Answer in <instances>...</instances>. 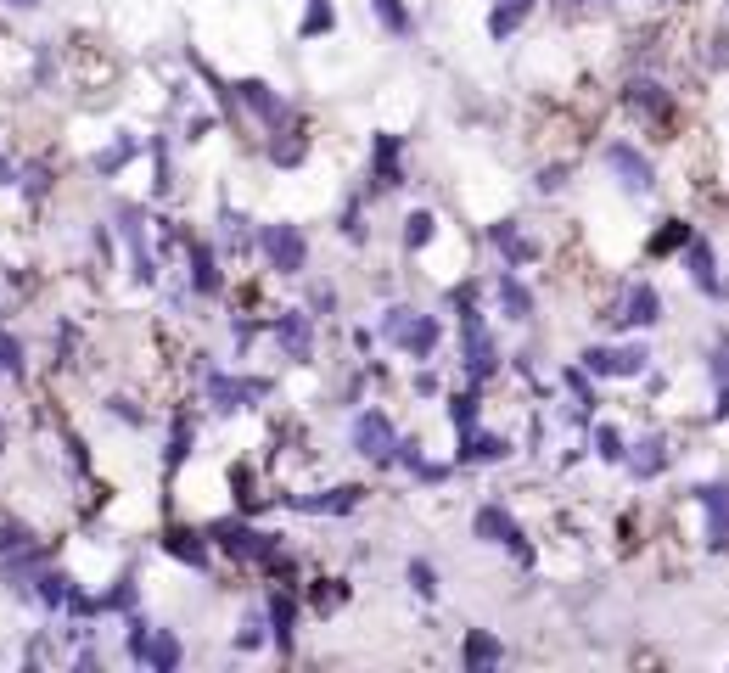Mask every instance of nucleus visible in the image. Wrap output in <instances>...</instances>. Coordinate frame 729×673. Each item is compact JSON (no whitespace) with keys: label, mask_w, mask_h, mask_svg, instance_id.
Masks as SVG:
<instances>
[{"label":"nucleus","mask_w":729,"mask_h":673,"mask_svg":"<svg viewBox=\"0 0 729 673\" xmlns=\"http://www.w3.org/2000/svg\"><path fill=\"white\" fill-rule=\"evenodd\" d=\"M696 505L707 511V550L729 556V483H701Z\"/></svg>","instance_id":"f257e3e1"},{"label":"nucleus","mask_w":729,"mask_h":673,"mask_svg":"<svg viewBox=\"0 0 729 673\" xmlns=\"http://www.w3.org/2000/svg\"><path fill=\"white\" fill-rule=\"evenodd\" d=\"M382 331H387V337H393L399 348H410V354H432V348H438V320L415 315V309H393Z\"/></svg>","instance_id":"f03ea898"},{"label":"nucleus","mask_w":729,"mask_h":673,"mask_svg":"<svg viewBox=\"0 0 729 673\" xmlns=\"http://www.w3.org/2000/svg\"><path fill=\"white\" fill-rule=\"evenodd\" d=\"M584 371L589 376H645V371H651V354H645L640 343H629V348H589Z\"/></svg>","instance_id":"7ed1b4c3"},{"label":"nucleus","mask_w":729,"mask_h":673,"mask_svg":"<svg viewBox=\"0 0 729 673\" xmlns=\"http://www.w3.org/2000/svg\"><path fill=\"white\" fill-rule=\"evenodd\" d=\"M606 169L617 174V180H623V186L634 191V197H645V191H651V180H657V174H651V158H645V152H634V146H606Z\"/></svg>","instance_id":"20e7f679"},{"label":"nucleus","mask_w":729,"mask_h":673,"mask_svg":"<svg viewBox=\"0 0 729 673\" xmlns=\"http://www.w3.org/2000/svg\"><path fill=\"white\" fill-rule=\"evenodd\" d=\"M477 539H494V545H505L511 556L533 561V550H528V539H522V528H516V522L500 511V505H483V511H477Z\"/></svg>","instance_id":"39448f33"},{"label":"nucleus","mask_w":729,"mask_h":673,"mask_svg":"<svg viewBox=\"0 0 729 673\" xmlns=\"http://www.w3.org/2000/svg\"><path fill=\"white\" fill-rule=\"evenodd\" d=\"M258 247H264V253H270V264L275 270H303V236L292 225H270L264 230V236H258Z\"/></svg>","instance_id":"423d86ee"},{"label":"nucleus","mask_w":729,"mask_h":673,"mask_svg":"<svg viewBox=\"0 0 729 673\" xmlns=\"http://www.w3.org/2000/svg\"><path fill=\"white\" fill-rule=\"evenodd\" d=\"M354 449H359V455H371V460L393 455V427H387L382 410H365V416L354 421Z\"/></svg>","instance_id":"0eeeda50"},{"label":"nucleus","mask_w":729,"mask_h":673,"mask_svg":"<svg viewBox=\"0 0 729 673\" xmlns=\"http://www.w3.org/2000/svg\"><path fill=\"white\" fill-rule=\"evenodd\" d=\"M606 320H617V326H657L662 320V298H657V287H629V303L617 309V315H606Z\"/></svg>","instance_id":"6e6552de"},{"label":"nucleus","mask_w":729,"mask_h":673,"mask_svg":"<svg viewBox=\"0 0 729 673\" xmlns=\"http://www.w3.org/2000/svg\"><path fill=\"white\" fill-rule=\"evenodd\" d=\"M685 264H690V281H696L701 292H718V258H713V247L701 242V236L685 242Z\"/></svg>","instance_id":"1a4fd4ad"},{"label":"nucleus","mask_w":729,"mask_h":673,"mask_svg":"<svg viewBox=\"0 0 729 673\" xmlns=\"http://www.w3.org/2000/svg\"><path fill=\"white\" fill-rule=\"evenodd\" d=\"M466 371H472V376H488V371H494V343H488V331L477 326L472 309H466Z\"/></svg>","instance_id":"9d476101"},{"label":"nucleus","mask_w":729,"mask_h":673,"mask_svg":"<svg viewBox=\"0 0 729 673\" xmlns=\"http://www.w3.org/2000/svg\"><path fill=\"white\" fill-rule=\"evenodd\" d=\"M623 101H629V107H640V113H651V118H668V90L651 85V79H634V85L623 90Z\"/></svg>","instance_id":"9b49d317"},{"label":"nucleus","mask_w":729,"mask_h":673,"mask_svg":"<svg viewBox=\"0 0 729 673\" xmlns=\"http://www.w3.org/2000/svg\"><path fill=\"white\" fill-rule=\"evenodd\" d=\"M533 6H539V0H494V17H488V29L500 34H516V23H528L533 17Z\"/></svg>","instance_id":"f8f14e48"},{"label":"nucleus","mask_w":729,"mask_h":673,"mask_svg":"<svg viewBox=\"0 0 729 673\" xmlns=\"http://www.w3.org/2000/svg\"><path fill=\"white\" fill-rule=\"evenodd\" d=\"M623 460H629L634 477H657L662 466H668V438H645L640 455H623Z\"/></svg>","instance_id":"ddd939ff"},{"label":"nucleus","mask_w":729,"mask_h":673,"mask_svg":"<svg viewBox=\"0 0 729 673\" xmlns=\"http://www.w3.org/2000/svg\"><path fill=\"white\" fill-rule=\"evenodd\" d=\"M488 242L500 247V253L511 258V264H528V258L539 253V247H533V242H522V236H516V230H511V219H505V225H488Z\"/></svg>","instance_id":"4468645a"},{"label":"nucleus","mask_w":729,"mask_h":673,"mask_svg":"<svg viewBox=\"0 0 729 673\" xmlns=\"http://www.w3.org/2000/svg\"><path fill=\"white\" fill-rule=\"evenodd\" d=\"M500 303H505V315H511V320H528L533 315V298H528V287H522L516 275H500Z\"/></svg>","instance_id":"2eb2a0df"},{"label":"nucleus","mask_w":729,"mask_h":673,"mask_svg":"<svg viewBox=\"0 0 729 673\" xmlns=\"http://www.w3.org/2000/svg\"><path fill=\"white\" fill-rule=\"evenodd\" d=\"M500 657H505V651H500V640H494V634L477 629L472 640H466V668H494Z\"/></svg>","instance_id":"dca6fc26"},{"label":"nucleus","mask_w":729,"mask_h":673,"mask_svg":"<svg viewBox=\"0 0 729 673\" xmlns=\"http://www.w3.org/2000/svg\"><path fill=\"white\" fill-rule=\"evenodd\" d=\"M264 393V382H225V376H214V399H219V410H236L242 399H258Z\"/></svg>","instance_id":"f3484780"},{"label":"nucleus","mask_w":729,"mask_h":673,"mask_svg":"<svg viewBox=\"0 0 729 673\" xmlns=\"http://www.w3.org/2000/svg\"><path fill=\"white\" fill-rule=\"evenodd\" d=\"M242 96H247V107H253L258 118H270V124H281V118H286V107L270 96V85H242Z\"/></svg>","instance_id":"a211bd4d"},{"label":"nucleus","mask_w":729,"mask_h":673,"mask_svg":"<svg viewBox=\"0 0 729 673\" xmlns=\"http://www.w3.org/2000/svg\"><path fill=\"white\" fill-rule=\"evenodd\" d=\"M359 505V488H331L320 500H298V511H354Z\"/></svg>","instance_id":"6ab92c4d"},{"label":"nucleus","mask_w":729,"mask_h":673,"mask_svg":"<svg viewBox=\"0 0 729 673\" xmlns=\"http://www.w3.org/2000/svg\"><path fill=\"white\" fill-rule=\"evenodd\" d=\"M690 242V225H685V219H668V225H662L657 230V236H651V253H673V247H685Z\"/></svg>","instance_id":"aec40b11"},{"label":"nucleus","mask_w":729,"mask_h":673,"mask_svg":"<svg viewBox=\"0 0 729 673\" xmlns=\"http://www.w3.org/2000/svg\"><path fill=\"white\" fill-rule=\"evenodd\" d=\"M595 455H601V460H612V466H617V460L629 455V444H623V432H617V427H595Z\"/></svg>","instance_id":"412c9836"},{"label":"nucleus","mask_w":729,"mask_h":673,"mask_svg":"<svg viewBox=\"0 0 729 673\" xmlns=\"http://www.w3.org/2000/svg\"><path fill=\"white\" fill-rule=\"evenodd\" d=\"M511 455V444H505V438H494V432H483V438H472V444H466V460H505Z\"/></svg>","instance_id":"4be33fe9"},{"label":"nucleus","mask_w":729,"mask_h":673,"mask_svg":"<svg viewBox=\"0 0 729 673\" xmlns=\"http://www.w3.org/2000/svg\"><path fill=\"white\" fill-rule=\"evenodd\" d=\"M281 343H286V354H309V326H303V315L281 320Z\"/></svg>","instance_id":"5701e85b"},{"label":"nucleus","mask_w":729,"mask_h":673,"mask_svg":"<svg viewBox=\"0 0 729 673\" xmlns=\"http://www.w3.org/2000/svg\"><path fill=\"white\" fill-rule=\"evenodd\" d=\"M270 617H275V634H281V645H292V595H275Z\"/></svg>","instance_id":"b1692460"},{"label":"nucleus","mask_w":729,"mask_h":673,"mask_svg":"<svg viewBox=\"0 0 729 673\" xmlns=\"http://www.w3.org/2000/svg\"><path fill=\"white\" fill-rule=\"evenodd\" d=\"M376 17H382L387 29H410V12H404L399 0H376Z\"/></svg>","instance_id":"393cba45"},{"label":"nucleus","mask_w":729,"mask_h":673,"mask_svg":"<svg viewBox=\"0 0 729 673\" xmlns=\"http://www.w3.org/2000/svg\"><path fill=\"white\" fill-rule=\"evenodd\" d=\"M152 662H158V668H174V662H180V640H174V634H158V645H152Z\"/></svg>","instance_id":"a878e982"},{"label":"nucleus","mask_w":729,"mask_h":673,"mask_svg":"<svg viewBox=\"0 0 729 673\" xmlns=\"http://www.w3.org/2000/svg\"><path fill=\"white\" fill-rule=\"evenodd\" d=\"M427 236H432V214H410V230H404V242H410V247H427Z\"/></svg>","instance_id":"bb28decb"},{"label":"nucleus","mask_w":729,"mask_h":673,"mask_svg":"<svg viewBox=\"0 0 729 673\" xmlns=\"http://www.w3.org/2000/svg\"><path fill=\"white\" fill-rule=\"evenodd\" d=\"M410 584L421 589V595H438V578H432L427 561H410Z\"/></svg>","instance_id":"cd10ccee"},{"label":"nucleus","mask_w":729,"mask_h":673,"mask_svg":"<svg viewBox=\"0 0 729 673\" xmlns=\"http://www.w3.org/2000/svg\"><path fill=\"white\" fill-rule=\"evenodd\" d=\"M191 264H197V292H208V287L219 281V275H214V264H208V253L197 247V253H191Z\"/></svg>","instance_id":"c85d7f7f"},{"label":"nucleus","mask_w":729,"mask_h":673,"mask_svg":"<svg viewBox=\"0 0 729 673\" xmlns=\"http://www.w3.org/2000/svg\"><path fill=\"white\" fill-rule=\"evenodd\" d=\"M169 545H174V556H186L191 567H202V550L191 545V533H169Z\"/></svg>","instance_id":"c756f323"},{"label":"nucleus","mask_w":729,"mask_h":673,"mask_svg":"<svg viewBox=\"0 0 729 673\" xmlns=\"http://www.w3.org/2000/svg\"><path fill=\"white\" fill-rule=\"evenodd\" d=\"M567 387L578 393V404H584V410L595 404V399H589V371H572V365H567Z\"/></svg>","instance_id":"7c9ffc66"},{"label":"nucleus","mask_w":729,"mask_h":673,"mask_svg":"<svg viewBox=\"0 0 729 673\" xmlns=\"http://www.w3.org/2000/svg\"><path fill=\"white\" fill-rule=\"evenodd\" d=\"M713 376H718V382H729V337L718 343V354H713Z\"/></svg>","instance_id":"2f4dec72"},{"label":"nucleus","mask_w":729,"mask_h":673,"mask_svg":"<svg viewBox=\"0 0 729 673\" xmlns=\"http://www.w3.org/2000/svg\"><path fill=\"white\" fill-rule=\"evenodd\" d=\"M472 416H477V404H472V399H455V421H460V432H472Z\"/></svg>","instance_id":"473e14b6"},{"label":"nucleus","mask_w":729,"mask_h":673,"mask_svg":"<svg viewBox=\"0 0 729 673\" xmlns=\"http://www.w3.org/2000/svg\"><path fill=\"white\" fill-rule=\"evenodd\" d=\"M713 416H718V421H729V382L718 387V410H713Z\"/></svg>","instance_id":"72a5a7b5"},{"label":"nucleus","mask_w":729,"mask_h":673,"mask_svg":"<svg viewBox=\"0 0 729 673\" xmlns=\"http://www.w3.org/2000/svg\"><path fill=\"white\" fill-rule=\"evenodd\" d=\"M713 68H729V40L713 45Z\"/></svg>","instance_id":"f704fd0d"},{"label":"nucleus","mask_w":729,"mask_h":673,"mask_svg":"<svg viewBox=\"0 0 729 673\" xmlns=\"http://www.w3.org/2000/svg\"><path fill=\"white\" fill-rule=\"evenodd\" d=\"M12 6H29V0H12Z\"/></svg>","instance_id":"c9c22d12"},{"label":"nucleus","mask_w":729,"mask_h":673,"mask_svg":"<svg viewBox=\"0 0 729 673\" xmlns=\"http://www.w3.org/2000/svg\"><path fill=\"white\" fill-rule=\"evenodd\" d=\"M578 6H584V0H578Z\"/></svg>","instance_id":"e433bc0d"}]
</instances>
